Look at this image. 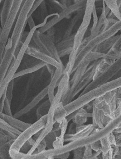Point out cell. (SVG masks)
<instances>
[{"mask_svg":"<svg viewBox=\"0 0 121 159\" xmlns=\"http://www.w3.org/2000/svg\"><path fill=\"white\" fill-rule=\"evenodd\" d=\"M120 30H121V18L116 21L113 25L108 29L101 31L94 36L89 38L87 37L84 38L81 42L79 52L76 56L75 64L72 71V74L79 67L81 61L89 53L95 49L97 46L101 43L108 40L112 37L116 35Z\"/></svg>","mask_w":121,"mask_h":159,"instance_id":"cell-1","label":"cell"},{"mask_svg":"<svg viewBox=\"0 0 121 159\" xmlns=\"http://www.w3.org/2000/svg\"><path fill=\"white\" fill-rule=\"evenodd\" d=\"M46 122L47 114L42 116L37 120L36 123L31 124L29 127L22 132L10 147L9 150L10 156L20 152L22 147L30 139L45 127Z\"/></svg>","mask_w":121,"mask_h":159,"instance_id":"cell-2","label":"cell"},{"mask_svg":"<svg viewBox=\"0 0 121 159\" xmlns=\"http://www.w3.org/2000/svg\"><path fill=\"white\" fill-rule=\"evenodd\" d=\"M40 27H41L40 24L36 25L34 28H32V29L30 30L29 33L27 36L26 40L22 45V48H21L20 52L18 53L14 63L12 67L9 68L6 76L3 79V81L0 84V100L1 99L3 93L7 89L8 84L12 80H13V76L14 75L16 72H17V69L20 67V65L22 63V60L25 54L26 50L29 45L31 41L32 40V35L34 34V32L36 30L39 29Z\"/></svg>","mask_w":121,"mask_h":159,"instance_id":"cell-3","label":"cell"},{"mask_svg":"<svg viewBox=\"0 0 121 159\" xmlns=\"http://www.w3.org/2000/svg\"><path fill=\"white\" fill-rule=\"evenodd\" d=\"M32 40L37 48L41 52L54 58L58 62L63 64L59 56L54 41L49 35L45 34L44 33H41L36 30L32 35Z\"/></svg>","mask_w":121,"mask_h":159,"instance_id":"cell-4","label":"cell"},{"mask_svg":"<svg viewBox=\"0 0 121 159\" xmlns=\"http://www.w3.org/2000/svg\"><path fill=\"white\" fill-rule=\"evenodd\" d=\"M121 70V55L118 58L113 60L108 66H107L103 72L85 88L80 95L86 93L87 92L94 89L98 86L108 82L113 78Z\"/></svg>","mask_w":121,"mask_h":159,"instance_id":"cell-5","label":"cell"},{"mask_svg":"<svg viewBox=\"0 0 121 159\" xmlns=\"http://www.w3.org/2000/svg\"><path fill=\"white\" fill-rule=\"evenodd\" d=\"M99 59L95 60L89 65L85 74H83L82 77L80 80L75 88L73 90L67 92L66 94L63 97L62 102L64 105H65L72 101L74 98L81 91L85 89V88L93 81L95 74L96 65L99 62Z\"/></svg>","mask_w":121,"mask_h":159,"instance_id":"cell-6","label":"cell"},{"mask_svg":"<svg viewBox=\"0 0 121 159\" xmlns=\"http://www.w3.org/2000/svg\"><path fill=\"white\" fill-rule=\"evenodd\" d=\"M87 0L81 1L78 2H74L70 6L64 8L62 11L57 14L52 19L46 21L44 26L40 27L37 30L41 33H45L48 30L53 28V26L56 25L58 23L64 20V18H68L69 15H71L77 11L83 10L85 7Z\"/></svg>","mask_w":121,"mask_h":159,"instance_id":"cell-7","label":"cell"},{"mask_svg":"<svg viewBox=\"0 0 121 159\" xmlns=\"http://www.w3.org/2000/svg\"><path fill=\"white\" fill-rule=\"evenodd\" d=\"M96 96L93 90L80 95L77 99L72 100L65 105H64V107L67 111V115L83 107L89 102L94 100Z\"/></svg>","mask_w":121,"mask_h":159,"instance_id":"cell-8","label":"cell"},{"mask_svg":"<svg viewBox=\"0 0 121 159\" xmlns=\"http://www.w3.org/2000/svg\"><path fill=\"white\" fill-rule=\"evenodd\" d=\"M25 54L29 55L34 58H36L41 61L44 62L48 64L51 65L56 69L65 68L63 64L58 62L54 58L45 54L43 52H41L40 50L37 48V47H34L33 46L29 45L26 50Z\"/></svg>","mask_w":121,"mask_h":159,"instance_id":"cell-9","label":"cell"},{"mask_svg":"<svg viewBox=\"0 0 121 159\" xmlns=\"http://www.w3.org/2000/svg\"><path fill=\"white\" fill-rule=\"evenodd\" d=\"M94 129V127L92 124L80 125H77L75 133L65 134V142H71L87 138L90 135Z\"/></svg>","mask_w":121,"mask_h":159,"instance_id":"cell-10","label":"cell"},{"mask_svg":"<svg viewBox=\"0 0 121 159\" xmlns=\"http://www.w3.org/2000/svg\"><path fill=\"white\" fill-rule=\"evenodd\" d=\"M116 91H112L103 95V105L100 110L103 111L105 116L109 118L117 107L116 101Z\"/></svg>","mask_w":121,"mask_h":159,"instance_id":"cell-11","label":"cell"},{"mask_svg":"<svg viewBox=\"0 0 121 159\" xmlns=\"http://www.w3.org/2000/svg\"><path fill=\"white\" fill-rule=\"evenodd\" d=\"M48 93V85L45 88H44L42 90H41L39 93L32 99L29 103L26 106L24 107L23 109L17 111L14 115V117L16 118H19L22 116L28 113L30 111L37 105L41 100L43 99Z\"/></svg>","mask_w":121,"mask_h":159,"instance_id":"cell-12","label":"cell"},{"mask_svg":"<svg viewBox=\"0 0 121 159\" xmlns=\"http://www.w3.org/2000/svg\"><path fill=\"white\" fill-rule=\"evenodd\" d=\"M121 87V76H120L119 77L116 78L112 81H109L93 90L96 98L105 95L107 93L115 90Z\"/></svg>","mask_w":121,"mask_h":159,"instance_id":"cell-13","label":"cell"},{"mask_svg":"<svg viewBox=\"0 0 121 159\" xmlns=\"http://www.w3.org/2000/svg\"><path fill=\"white\" fill-rule=\"evenodd\" d=\"M65 68H59L56 69L55 73L51 77V82L48 85V96L49 100L51 103L53 100L54 97V90L56 87H57L59 83L62 78L64 73Z\"/></svg>","mask_w":121,"mask_h":159,"instance_id":"cell-14","label":"cell"},{"mask_svg":"<svg viewBox=\"0 0 121 159\" xmlns=\"http://www.w3.org/2000/svg\"><path fill=\"white\" fill-rule=\"evenodd\" d=\"M0 118L5 120L7 124L11 126L13 128H15L20 131L22 132L26 128L29 127L31 125L22 121L13 116H10L0 112Z\"/></svg>","mask_w":121,"mask_h":159,"instance_id":"cell-15","label":"cell"},{"mask_svg":"<svg viewBox=\"0 0 121 159\" xmlns=\"http://www.w3.org/2000/svg\"><path fill=\"white\" fill-rule=\"evenodd\" d=\"M92 113L87 111L84 107L75 111V114L72 120L77 125H84L87 120L88 117H92Z\"/></svg>","mask_w":121,"mask_h":159,"instance_id":"cell-16","label":"cell"},{"mask_svg":"<svg viewBox=\"0 0 121 159\" xmlns=\"http://www.w3.org/2000/svg\"><path fill=\"white\" fill-rule=\"evenodd\" d=\"M92 111V125L94 129L103 128L104 126V118L105 117L103 111L101 110L96 109L94 107H93Z\"/></svg>","mask_w":121,"mask_h":159,"instance_id":"cell-17","label":"cell"},{"mask_svg":"<svg viewBox=\"0 0 121 159\" xmlns=\"http://www.w3.org/2000/svg\"><path fill=\"white\" fill-rule=\"evenodd\" d=\"M68 122L66 118L64 120V121L61 124V128H60V133L59 135L56 138L55 140L53 141L52 147L53 148L58 149L63 147L65 142V135L66 133L67 130Z\"/></svg>","mask_w":121,"mask_h":159,"instance_id":"cell-18","label":"cell"},{"mask_svg":"<svg viewBox=\"0 0 121 159\" xmlns=\"http://www.w3.org/2000/svg\"><path fill=\"white\" fill-rule=\"evenodd\" d=\"M52 128H53V125H46L45 127L41 130V133H40L38 138H37L36 139V140L34 145L32 146L30 150L27 153V155H31L36 151L38 145L40 144V142L42 141L44 139H45L46 135H48L52 131Z\"/></svg>","mask_w":121,"mask_h":159,"instance_id":"cell-19","label":"cell"},{"mask_svg":"<svg viewBox=\"0 0 121 159\" xmlns=\"http://www.w3.org/2000/svg\"><path fill=\"white\" fill-rule=\"evenodd\" d=\"M47 64H48L46 63L40 61L38 63L35 65V66L30 67V68H27V69H24V70H22L18 71V72H16L14 75L13 76V79H15L17 78L25 75L26 74L34 73V72L37 71L40 69L46 67Z\"/></svg>","mask_w":121,"mask_h":159,"instance_id":"cell-20","label":"cell"},{"mask_svg":"<svg viewBox=\"0 0 121 159\" xmlns=\"http://www.w3.org/2000/svg\"><path fill=\"white\" fill-rule=\"evenodd\" d=\"M67 116V111L64 107V105L63 104V102L61 101L57 106L54 111V121L55 123L57 122L61 124L64 120L66 119Z\"/></svg>","mask_w":121,"mask_h":159,"instance_id":"cell-21","label":"cell"},{"mask_svg":"<svg viewBox=\"0 0 121 159\" xmlns=\"http://www.w3.org/2000/svg\"><path fill=\"white\" fill-rule=\"evenodd\" d=\"M118 36L119 35L114 36V37H112L111 38L107 40L103 43H101L99 46H97L93 51L100 52V53H107L114 45L115 42L118 38Z\"/></svg>","mask_w":121,"mask_h":159,"instance_id":"cell-22","label":"cell"},{"mask_svg":"<svg viewBox=\"0 0 121 159\" xmlns=\"http://www.w3.org/2000/svg\"><path fill=\"white\" fill-rule=\"evenodd\" d=\"M0 128H2L4 131L7 132L12 138L14 139H16L22 133L19 130L13 128L1 118H0Z\"/></svg>","mask_w":121,"mask_h":159,"instance_id":"cell-23","label":"cell"},{"mask_svg":"<svg viewBox=\"0 0 121 159\" xmlns=\"http://www.w3.org/2000/svg\"><path fill=\"white\" fill-rule=\"evenodd\" d=\"M107 54L114 56L118 58L121 55V34L119 35L118 38Z\"/></svg>","mask_w":121,"mask_h":159,"instance_id":"cell-24","label":"cell"},{"mask_svg":"<svg viewBox=\"0 0 121 159\" xmlns=\"http://www.w3.org/2000/svg\"><path fill=\"white\" fill-rule=\"evenodd\" d=\"M106 6L113 12L118 20L121 18V15L119 12V7L116 0H102Z\"/></svg>","mask_w":121,"mask_h":159,"instance_id":"cell-25","label":"cell"},{"mask_svg":"<svg viewBox=\"0 0 121 159\" xmlns=\"http://www.w3.org/2000/svg\"><path fill=\"white\" fill-rule=\"evenodd\" d=\"M51 104V102L48 99V100L45 101L42 104L38 107V109H37L36 111V116L37 120L42 117V116L48 114Z\"/></svg>","mask_w":121,"mask_h":159,"instance_id":"cell-26","label":"cell"},{"mask_svg":"<svg viewBox=\"0 0 121 159\" xmlns=\"http://www.w3.org/2000/svg\"><path fill=\"white\" fill-rule=\"evenodd\" d=\"M60 131H54L52 130L45 138L46 143V147H48L49 149L53 148L52 144H53V141L55 140L56 138L59 135Z\"/></svg>","mask_w":121,"mask_h":159,"instance_id":"cell-27","label":"cell"},{"mask_svg":"<svg viewBox=\"0 0 121 159\" xmlns=\"http://www.w3.org/2000/svg\"><path fill=\"white\" fill-rule=\"evenodd\" d=\"M14 85V80H13L8 84L7 89H6V93H7V98L10 104L12 102L13 98V88Z\"/></svg>","mask_w":121,"mask_h":159,"instance_id":"cell-28","label":"cell"},{"mask_svg":"<svg viewBox=\"0 0 121 159\" xmlns=\"http://www.w3.org/2000/svg\"><path fill=\"white\" fill-rule=\"evenodd\" d=\"M85 147L78 148L74 149L73 151V158L75 159H82L83 158V153L85 152Z\"/></svg>","mask_w":121,"mask_h":159,"instance_id":"cell-29","label":"cell"},{"mask_svg":"<svg viewBox=\"0 0 121 159\" xmlns=\"http://www.w3.org/2000/svg\"><path fill=\"white\" fill-rule=\"evenodd\" d=\"M85 152L83 153V158L82 159H92L93 156V152H92V148L90 145H87L85 146Z\"/></svg>","mask_w":121,"mask_h":159,"instance_id":"cell-30","label":"cell"},{"mask_svg":"<svg viewBox=\"0 0 121 159\" xmlns=\"http://www.w3.org/2000/svg\"><path fill=\"white\" fill-rule=\"evenodd\" d=\"M3 110L5 114L10 116H13L11 110V104L9 103L7 98H6V100L4 101Z\"/></svg>","mask_w":121,"mask_h":159,"instance_id":"cell-31","label":"cell"},{"mask_svg":"<svg viewBox=\"0 0 121 159\" xmlns=\"http://www.w3.org/2000/svg\"><path fill=\"white\" fill-rule=\"evenodd\" d=\"M90 145L92 150L94 151V152H102L101 146V143L99 140L93 142Z\"/></svg>","mask_w":121,"mask_h":159,"instance_id":"cell-32","label":"cell"},{"mask_svg":"<svg viewBox=\"0 0 121 159\" xmlns=\"http://www.w3.org/2000/svg\"><path fill=\"white\" fill-rule=\"evenodd\" d=\"M45 0H36L35 2V3H34V6L32 7L31 8V10L30 12L29 15L28 16V17L30 16H32V14L36 11L37 9L38 8V7L40 6V4L42 3Z\"/></svg>","mask_w":121,"mask_h":159,"instance_id":"cell-33","label":"cell"},{"mask_svg":"<svg viewBox=\"0 0 121 159\" xmlns=\"http://www.w3.org/2000/svg\"><path fill=\"white\" fill-rule=\"evenodd\" d=\"M46 142L45 139H44L42 141L40 142V144L38 145V147H37L36 149H37V153L41 152L43 151L46 150Z\"/></svg>","mask_w":121,"mask_h":159,"instance_id":"cell-34","label":"cell"},{"mask_svg":"<svg viewBox=\"0 0 121 159\" xmlns=\"http://www.w3.org/2000/svg\"><path fill=\"white\" fill-rule=\"evenodd\" d=\"M6 98H7V93H6V90L3 93L1 99L0 100V112H3L4 101L6 100Z\"/></svg>","mask_w":121,"mask_h":159,"instance_id":"cell-35","label":"cell"},{"mask_svg":"<svg viewBox=\"0 0 121 159\" xmlns=\"http://www.w3.org/2000/svg\"><path fill=\"white\" fill-rule=\"evenodd\" d=\"M116 101L117 106L121 102V87L116 91Z\"/></svg>","mask_w":121,"mask_h":159,"instance_id":"cell-36","label":"cell"},{"mask_svg":"<svg viewBox=\"0 0 121 159\" xmlns=\"http://www.w3.org/2000/svg\"><path fill=\"white\" fill-rule=\"evenodd\" d=\"M46 67L48 69V71H49L50 74H51V77H52L53 75H54V73H55L56 68H55L54 66L50 64L46 65Z\"/></svg>","mask_w":121,"mask_h":159,"instance_id":"cell-37","label":"cell"},{"mask_svg":"<svg viewBox=\"0 0 121 159\" xmlns=\"http://www.w3.org/2000/svg\"><path fill=\"white\" fill-rule=\"evenodd\" d=\"M27 24H28L30 30L32 29V28H34L36 26L32 16L29 17L27 19Z\"/></svg>","mask_w":121,"mask_h":159,"instance_id":"cell-38","label":"cell"},{"mask_svg":"<svg viewBox=\"0 0 121 159\" xmlns=\"http://www.w3.org/2000/svg\"><path fill=\"white\" fill-rule=\"evenodd\" d=\"M60 2L65 7H66L74 3V0H60Z\"/></svg>","mask_w":121,"mask_h":159,"instance_id":"cell-39","label":"cell"},{"mask_svg":"<svg viewBox=\"0 0 121 159\" xmlns=\"http://www.w3.org/2000/svg\"><path fill=\"white\" fill-rule=\"evenodd\" d=\"M69 155H70V152H67L60 154L59 155L55 156L54 158H58V159H67L69 157Z\"/></svg>","mask_w":121,"mask_h":159,"instance_id":"cell-40","label":"cell"},{"mask_svg":"<svg viewBox=\"0 0 121 159\" xmlns=\"http://www.w3.org/2000/svg\"><path fill=\"white\" fill-rule=\"evenodd\" d=\"M93 103H94V100L89 102V103H88L85 106L83 107L85 108V110L87 111L90 112V111L93 110Z\"/></svg>","mask_w":121,"mask_h":159,"instance_id":"cell-41","label":"cell"},{"mask_svg":"<svg viewBox=\"0 0 121 159\" xmlns=\"http://www.w3.org/2000/svg\"><path fill=\"white\" fill-rule=\"evenodd\" d=\"M77 125L75 123H72L71 124L68 129V131L67 134H74L75 133L76 131V127Z\"/></svg>","mask_w":121,"mask_h":159,"instance_id":"cell-42","label":"cell"},{"mask_svg":"<svg viewBox=\"0 0 121 159\" xmlns=\"http://www.w3.org/2000/svg\"><path fill=\"white\" fill-rule=\"evenodd\" d=\"M116 2H117V5H118V7H120L121 4V0H116Z\"/></svg>","mask_w":121,"mask_h":159,"instance_id":"cell-43","label":"cell"},{"mask_svg":"<svg viewBox=\"0 0 121 159\" xmlns=\"http://www.w3.org/2000/svg\"><path fill=\"white\" fill-rule=\"evenodd\" d=\"M81 1H84V0H74V2H78Z\"/></svg>","mask_w":121,"mask_h":159,"instance_id":"cell-44","label":"cell"},{"mask_svg":"<svg viewBox=\"0 0 121 159\" xmlns=\"http://www.w3.org/2000/svg\"><path fill=\"white\" fill-rule=\"evenodd\" d=\"M119 12H120V14L121 15V4L120 5V7H119Z\"/></svg>","mask_w":121,"mask_h":159,"instance_id":"cell-45","label":"cell"},{"mask_svg":"<svg viewBox=\"0 0 121 159\" xmlns=\"http://www.w3.org/2000/svg\"><path fill=\"white\" fill-rule=\"evenodd\" d=\"M2 30V28L1 26H0V36L1 34Z\"/></svg>","mask_w":121,"mask_h":159,"instance_id":"cell-46","label":"cell"},{"mask_svg":"<svg viewBox=\"0 0 121 159\" xmlns=\"http://www.w3.org/2000/svg\"><path fill=\"white\" fill-rule=\"evenodd\" d=\"M2 1V0H0V6H1V2Z\"/></svg>","mask_w":121,"mask_h":159,"instance_id":"cell-47","label":"cell"}]
</instances>
